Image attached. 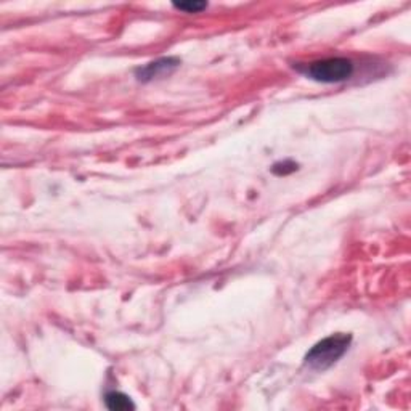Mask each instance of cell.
Masks as SVG:
<instances>
[{
    "label": "cell",
    "mask_w": 411,
    "mask_h": 411,
    "mask_svg": "<svg viewBox=\"0 0 411 411\" xmlns=\"http://www.w3.org/2000/svg\"><path fill=\"white\" fill-rule=\"evenodd\" d=\"M105 405L111 411H132L135 410V403L129 396L122 392L111 391L105 396Z\"/></svg>",
    "instance_id": "277c9868"
},
{
    "label": "cell",
    "mask_w": 411,
    "mask_h": 411,
    "mask_svg": "<svg viewBox=\"0 0 411 411\" xmlns=\"http://www.w3.org/2000/svg\"><path fill=\"white\" fill-rule=\"evenodd\" d=\"M299 169V164L294 163L293 159H284V161H278L272 165V172L278 177H286L294 174Z\"/></svg>",
    "instance_id": "5b68a950"
},
{
    "label": "cell",
    "mask_w": 411,
    "mask_h": 411,
    "mask_svg": "<svg viewBox=\"0 0 411 411\" xmlns=\"http://www.w3.org/2000/svg\"><path fill=\"white\" fill-rule=\"evenodd\" d=\"M174 8L185 11V13H198L204 8H208V2H199V0H186V2H174Z\"/></svg>",
    "instance_id": "8992f818"
},
{
    "label": "cell",
    "mask_w": 411,
    "mask_h": 411,
    "mask_svg": "<svg viewBox=\"0 0 411 411\" xmlns=\"http://www.w3.org/2000/svg\"><path fill=\"white\" fill-rule=\"evenodd\" d=\"M312 81L323 84H339L349 81L355 72V65L350 58L344 56H336V58H324L313 61L305 66V70H301Z\"/></svg>",
    "instance_id": "7a4b0ae2"
},
{
    "label": "cell",
    "mask_w": 411,
    "mask_h": 411,
    "mask_svg": "<svg viewBox=\"0 0 411 411\" xmlns=\"http://www.w3.org/2000/svg\"><path fill=\"white\" fill-rule=\"evenodd\" d=\"M352 344V334L336 333L322 339L305 353L304 363L315 371H324L333 367L346 355Z\"/></svg>",
    "instance_id": "6da1fadb"
},
{
    "label": "cell",
    "mask_w": 411,
    "mask_h": 411,
    "mask_svg": "<svg viewBox=\"0 0 411 411\" xmlns=\"http://www.w3.org/2000/svg\"><path fill=\"white\" fill-rule=\"evenodd\" d=\"M180 65H182V61L180 58H177V56H163V58H158L154 61L146 63V65L144 66L137 68L135 77H137V81H140V82H151L154 81V79L172 74Z\"/></svg>",
    "instance_id": "3957f363"
}]
</instances>
